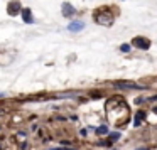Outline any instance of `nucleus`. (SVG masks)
Returning <instances> with one entry per match:
<instances>
[{
  "label": "nucleus",
  "instance_id": "4",
  "mask_svg": "<svg viewBox=\"0 0 157 150\" xmlns=\"http://www.w3.org/2000/svg\"><path fill=\"white\" fill-rule=\"evenodd\" d=\"M122 51L128 52V51H130V44H123V46H122Z\"/></svg>",
  "mask_w": 157,
  "mask_h": 150
},
{
  "label": "nucleus",
  "instance_id": "3",
  "mask_svg": "<svg viewBox=\"0 0 157 150\" xmlns=\"http://www.w3.org/2000/svg\"><path fill=\"white\" fill-rule=\"evenodd\" d=\"M144 116H145V115H144V111H140V113L137 115V118H135V125H139V121H140V120H144Z\"/></svg>",
  "mask_w": 157,
  "mask_h": 150
},
{
  "label": "nucleus",
  "instance_id": "5",
  "mask_svg": "<svg viewBox=\"0 0 157 150\" xmlns=\"http://www.w3.org/2000/svg\"><path fill=\"white\" fill-rule=\"evenodd\" d=\"M69 12H71V14H74V10H71V9H69L68 4H64V14H69Z\"/></svg>",
  "mask_w": 157,
  "mask_h": 150
},
{
  "label": "nucleus",
  "instance_id": "1",
  "mask_svg": "<svg viewBox=\"0 0 157 150\" xmlns=\"http://www.w3.org/2000/svg\"><path fill=\"white\" fill-rule=\"evenodd\" d=\"M83 27H84V24H83V22H79V20H73V22H71V24L68 26V29H69V31H73V32H79L81 29H83Z\"/></svg>",
  "mask_w": 157,
  "mask_h": 150
},
{
  "label": "nucleus",
  "instance_id": "6",
  "mask_svg": "<svg viewBox=\"0 0 157 150\" xmlns=\"http://www.w3.org/2000/svg\"><path fill=\"white\" fill-rule=\"evenodd\" d=\"M96 132H98V133H101V135H105L106 132H108V130L105 128V127H101V128H96Z\"/></svg>",
  "mask_w": 157,
  "mask_h": 150
},
{
  "label": "nucleus",
  "instance_id": "2",
  "mask_svg": "<svg viewBox=\"0 0 157 150\" xmlns=\"http://www.w3.org/2000/svg\"><path fill=\"white\" fill-rule=\"evenodd\" d=\"M117 86H120V88H137L134 83H117Z\"/></svg>",
  "mask_w": 157,
  "mask_h": 150
},
{
  "label": "nucleus",
  "instance_id": "7",
  "mask_svg": "<svg viewBox=\"0 0 157 150\" xmlns=\"http://www.w3.org/2000/svg\"><path fill=\"white\" fill-rule=\"evenodd\" d=\"M24 17H26L27 22H31V15H29V10H24Z\"/></svg>",
  "mask_w": 157,
  "mask_h": 150
}]
</instances>
